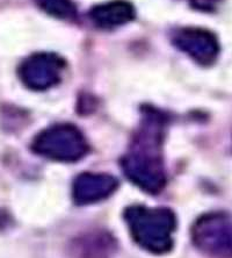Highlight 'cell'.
Segmentation results:
<instances>
[{
    "label": "cell",
    "instance_id": "277c9868",
    "mask_svg": "<svg viewBox=\"0 0 232 258\" xmlns=\"http://www.w3.org/2000/svg\"><path fill=\"white\" fill-rule=\"evenodd\" d=\"M194 245L211 258H232V215L211 212L201 215L192 227Z\"/></svg>",
    "mask_w": 232,
    "mask_h": 258
},
{
    "label": "cell",
    "instance_id": "7a4b0ae2",
    "mask_svg": "<svg viewBox=\"0 0 232 258\" xmlns=\"http://www.w3.org/2000/svg\"><path fill=\"white\" fill-rule=\"evenodd\" d=\"M124 219L134 241L154 255H164L173 248L176 215L169 208H149L140 205L128 207Z\"/></svg>",
    "mask_w": 232,
    "mask_h": 258
},
{
    "label": "cell",
    "instance_id": "ba28073f",
    "mask_svg": "<svg viewBox=\"0 0 232 258\" xmlns=\"http://www.w3.org/2000/svg\"><path fill=\"white\" fill-rule=\"evenodd\" d=\"M135 7L127 0H110L93 7L90 17L99 28L112 29L127 25L135 19Z\"/></svg>",
    "mask_w": 232,
    "mask_h": 258
},
{
    "label": "cell",
    "instance_id": "3957f363",
    "mask_svg": "<svg viewBox=\"0 0 232 258\" xmlns=\"http://www.w3.org/2000/svg\"><path fill=\"white\" fill-rule=\"evenodd\" d=\"M34 153L57 162L72 163L89 153V143L79 129L58 123L40 132L32 144Z\"/></svg>",
    "mask_w": 232,
    "mask_h": 258
},
{
    "label": "cell",
    "instance_id": "6da1fadb",
    "mask_svg": "<svg viewBox=\"0 0 232 258\" xmlns=\"http://www.w3.org/2000/svg\"><path fill=\"white\" fill-rule=\"evenodd\" d=\"M165 117L157 111H146L130 149L122 158V169L136 186L150 195H157L166 184L162 155Z\"/></svg>",
    "mask_w": 232,
    "mask_h": 258
},
{
    "label": "cell",
    "instance_id": "5b68a950",
    "mask_svg": "<svg viewBox=\"0 0 232 258\" xmlns=\"http://www.w3.org/2000/svg\"><path fill=\"white\" fill-rule=\"evenodd\" d=\"M65 62L58 55L39 52L30 55L19 68V77L33 91H45L58 84Z\"/></svg>",
    "mask_w": 232,
    "mask_h": 258
},
{
    "label": "cell",
    "instance_id": "8fae6325",
    "mask_svg": "<svg viewBox=\"0 0 232 258\" xmlns=\"http://www.w3.org/2000/svg\"><path fill=\"white\" fill-rule=\"evenodd\" d=\"M218 2L219 0H192V5L193 7H195L196 10L210 12V11L216 9Z\"/></svg>",
    "mask_w": 232,
    "mask_h": 258
},
{
    "label": "cell",
    "instance_id": "9c48e42d",
    "mask_svg": "<svg viewBox=\"0 0 232 258\" xmlns=\"http://www.w3.org/2000/svg\"><path fill=\"white\" fill-rule=\"evenodd\" d=\"M115 249L113 238L106 234H94L79 241L75 252L79 258H108Z\"/></svg>",
    "mask_w": 232,
    "mask_h": 258
},
{
    "label": "cell",
    "instance_id": "30bf717a",
    "mask_svg": "<svg viewBox=\"0 0 232 258\" xmlns=\"http://www.w3.org/2000/svg\"><path fill=\"white\" fill-rule=\"evenodd\" d=\"M37 6L49 15L60 20L77 18V6L72 0H34Z\"/></svg>",
    "mask_w": 232,
    "mask_h": 258
},
{
    "label": "cell",
    "instance_id": "52a82bcc",
    "mask_svg": "<svg viewBox=\"0 0 232 258\" xmlns=\"http://www.w3.org/2000/svg\"><path fill=\"white\" fill-rule=\"evenodd\" d=\"M117 188V180L107 173H82L73 181L72 198L77 205H91L107 199Z\"/></svg>",
    "mask_w": 232,
    "mask_h": 258
},
{
    "label": "cell",
    "instance_id": "8992f818",
    "mask_svg": "<svg viewBox=\"0 0 232 258\" xmlns=\"http://www.w3.org/2000/svg\"><path fill=\"white\" fill-rule=\"evenodd\" d=\"M172 41L179 50L185 52L200 66L209 67L218 58V39L208 29L200 27L180 28L173 34Z\"/></svg>",
    "mask_w": 232,
    "mask_h": 258
}]
</instances>
